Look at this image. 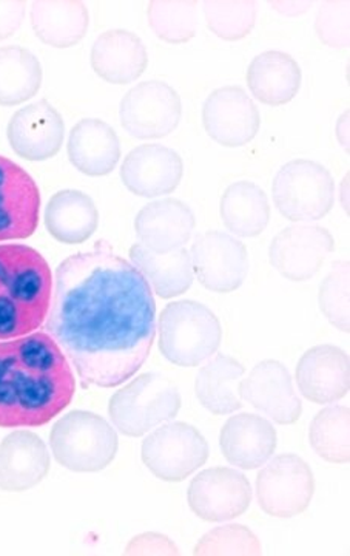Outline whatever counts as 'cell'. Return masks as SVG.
<instances>
[{
    "label": "cell",
    "instance_id": "1",
    "mask_svg": "<svg viewBox=\"0 0 350 556\" xmlns=\"http://www.w3.org/2000/svg\"><path fill=\"white\" fill-rule=\"evenodd\" d=\"M47 317V332L83 387H119L140 371L155 343L153 291L105 240L57 266Z\"/></svg>",
    "mask_w": 350,
    "mask_h": 556
},
{
    "label": "cell",
    "instance_id": "2",
    "mask_svg": "<svg viewBox=\"0 0 350 556\" xmlns=\"http://www.w3.org/2000/svg\"><path fill=\"white\" fill-rule=\"evenodd\" d=\"M76 380L47 331L0 342V427H43L72 404Z\"/></svg>",
    "mask_w": 350,
    "mask_h": 556
},
{
    "label": "cell",
    "instance_id": "3",
    "mask_svg": "<svg viewBox=\"0 0 350 556\" xmlns=\"http://www.w3.org/2000/svg\"><path fill=\"white\" fill-rule=\"evenodd\" d=\"M53 277L47 260L27 244H0V340L22 338L49 316Z\"/></svg>",
    "mask_w": 350,
    "mask_h": 556
},
{
    "label": "cell",
    "instance_id": "4",
    "mask_svg": "<svg viewBox=\"0 0 350 556\" xmlns=\"http://www.w3.org/2000/svg\"><path fill=\"white\" fill-rule=\"evenodd\" d=\"M222 340L213 311L193 300L169 303L159 317V350L178 367H198L209 361Z\"/></svg>",
    "mask_w": 350,
    "mask_h": 556
},
{
    "label": "cell",
    "instance_id": "5",
    "mask_svg": "<svg viewBox=\"0 0 350 556\" xmlns=\"http://www.w3.org/2000/svg\"><path fill=\"white\" fill-rule=\"evenodd\" d=\"M50 447L62 467L78 473H94L115 460L119 441L104 417L76 409L54 424Z\"/></svg>",
    "mask_w": 350,
    "mask_h": 556
},
{
    "label": "cell",
    "instance_id": "6",
    "mask_svg": "<svg viewBox=\"0 0 350 556\" xmlns=\"http://www.w3.org/2000/svg\"><path fill=\"white\" fill-rule=\"evenodd\" d=\"M181 409L178 387L158 372H145L131 380L111 399L113 426L130 438H140L173 419Z\"/></svg>",
    "mask_w": 350,
    "mask_h": 556
},
{
    "label": "cell",
    "instance_id": "7",
    "mask_svg": "<svg viewBox=\"0 0 350 556\" xmlns=\"http://www.w3.org/2000/svg\"><path fill=\"white\" fill-rule=\"evenodd\" d=\"M272 195L284 218L295 223L316 222L334 207V177L315 161L294 160L276 174Z\"/></svg>",
    "mask_w": 350,
    "mask_h": 556
},
{
    "label": "cell",
    "instance_id": "8",
    "mask_svg": "<svg viewBox=\"0 0 350 556\" xmlns=\"http://www.w3.org/2000/svg\"><path fill=\"white\" fill-rule=\"evenodd\" d=\"M209 459V444L191 424L158 428L142 442V460L156 478L181 482Z\"/></svg>",
    "mask_w": 350,
    "mask_h": 556
},
{
    "label": "cell",
    "instance_id": "9",
    "mask_svg": "<svg viewBox=\"0 0 350 556\" xmlns=\"http://www.w3.org/2000/svg\"><path fill=\"white\" fill-rule=\"evenodd\" d=\"M315 493V478L309 464L297 455L276 456L257 478L258 504L273 518L304 514Z\"/></svg>",
    "mask_w": 350,
    "mask_h": 556
},
{
    "label": "cell",
    "instance_id": "10",
    "mask_svg": "<svg viewBox=\"0 0 350 556\" xmlns=\"http://www.w3.org/2000/svg\"><path fill=\"white\" fill-rule=\"evenodd\" d=\"M181 118L180 94L163 80L138 84L120 101V126L133 138L169 137L180 126Z\"/></svg>",
    "mask_w": 350,
    "mask_h": 556
},
{
    "label": "cell",
    "instance_id": "11",
    "mask_svg": "<svg viewBox=\"0 0 350 556\" xmlns=\"http://www.w3.org/2000/svg\"><path fill=\"white\" fill-rule=\"evenodd\" d=\"M191 260L199 283L218 294L236 291L249 273V255L243 241L218 230L196 237Z\"/></svg>",
    "mask_w": 350,
    "mask_h": 556
},
{
    "label": "cell",
    "instance_id": "12",
    "mask_svg": "<svg viewBox=\"0 0 350 556\" xmlns=\"http://www.w3.org/2000/svg\"><path fill=\"white\" fill-rule=\"evenodd\" d=\"M249 479L228 467L204 470L189 486L193 514L207 522L232 521L246 514L251 503Z\"/></svg>",
    "mask_w": 350,
    "mask_h": 556
},
{
    "label": "cell",
    "instance_id": "13",
    "mask_svg": "<svg viewBox=\"0 0 350 556\" xmlns=\"http://www.w3.org/2000/svg\"><path fill=\"white\" fill-rule=\"evenodd\" d=\"M203 124L206 134L218 144L243 148L260 131V110L246 90L236 86L222 87L207 98Z\"/></svg>",
    "mask_w": 350,
    "mask_h": 556
},
{
    "label": "cell",
    "instance_id": "14",
    "mask_svg": "<svg viewBox=\"0 0 350 556\" xmlns=\"http://www.w3.org/2000/svg\"><path fill=\"white\" fill-rule=\"evenodd\" d=\"M334 248V237L323 226H290L272 240L269 258L287 280L306 281L320 273Z\"/></svg>",
    "mask_w": 350,
    "mask_h": 556
},
{
    "label": "cell",
    "instance_id": "15",
    "mask_svg": "<svg viewBox=\"0 0 350 556\" xmlns=\"http://www.w3.org/2000/svg\"><path fill=\"white\" fill-rule=\"evenodd\" d=\"M40 192L20 164L0 155V241L24 240L39 226Z\"/></svg>",
    "mask_w": 350,
    "mask_h": 556
},
{
    "label": "cell",
    "instance_id": "16",
    "mask_svg": "<svg viewBox=\"0 0 350 556\" xmlns=\"http://www.w3.org/2000/svg\"><path fill=\"white\" fill-rule=\"evenodd\" d=\"M239 396L280 426H291L302 415L287 368L278 361H264L241 380Z\"/></svg>",
    "mask_w": 350,
    "mask_h": 556
},
{
    "label": "cell",
    "instance_id": "17",
    "mask_svg": "<svg viewBox=\"0 0 350 556\" xmlns=\"http://www.w3.org/2000/svg\"><path fill=\"white\" fill-rule=\"evenodd\" d=\"M182 177L184 161L173 149L160 144H142L131 150L120 167L124 186L144 199L173 192Z\"/></svg>",
    "mask_w": 350,
    "mask_h": 556
},
{
    "label": "cell",
    "instance_id": "18",
    "mask_svg": "<svg viewBox=\"0 0 350 556\" xmlns=\"http://www.w3.org/2000/svg\"><path fill=\"white\" fill-rule=\"evenodd\" d=\"M7 135L11 149L21 159L50 160L60 153L64 142V119L49 101L40 100L14 113Z\"/></svg>",
    "mask_w": 350,
    "mask_h": 556
},
{
    "label": "cell",
    "instance_id": "19",
    "mask_svg": "<svg viewBox=\"0 0 350 556\" xmlns=\"http://www.w3.org/2000/svg\"><path fill=\"white\" fill-rule=\"evenodd\" d=\"M297 383L302 396L313 404H334L348 396L350 387L348 353L334 345L311 348L298 364Z\"/></svg>",
    "mask_w": 350,
    "mask_h": 556
},
{
    "label": "cell",
    "instance_id": "20",
    "mask_svg": "<svg viewBox=\"0 0 350 556\" xmlns=\"http://www.w3.org/2000/svg\"><path fill=\"white\" fill-rule=\"evenodd\" d=\"M196 218L192 208L180 200L155 201L142 207L134 219L141 244L158 254L177 251L192 240Z\"/></svg>",
    "mask_w": 350,
    "mask_h": 556
},
{
    "label": "cell",
    "instance_id": "21",
    "mask_svg": "<svg viewBox=\"0 0 350 556\" xmlns=\"http://www.w3.org/2000/svg\"><path fill=\"white\" fill-rule=\"evenodd\" d=\"M50 471L46 442L31 431H14L0 444V490L25 492L40 484Z\"/></svg>",
    "mask_w": 350,
    "mask_h": 556
},
{
    "label": "cell",
    "instance_id": "22",
    "mask_svg": "<svg viewBox=\"0 0 350 556\" xmlns=\"http://www.w3.org/2000/svg\"><path fill=\"white\" fill-rule=\"evenodd\" d=\"M278 439L272 424L249 413L231 417L221 430L222 455L243 470H255L268 464Z\"/></svg>",
    "mask_w": 350,
    "mask_h": 556
},
{
    "label": "cell",
    "instance_id": "23",
    "mask_svg": "<svg viewBox=\"0 0 350 556\" xmlns=\"http://www.w3.org/2000/svg\"><path fill=\"white\" fill-rule=\"evenodd\" d=\"M147 49L140 36L127 30L102 33L91 49V67L105 83L126 86L144 75Z\"/></svg>",
    "mask_w": 350,
    "mask_h": 556
},
{
    "label": "cell",
    "instance_id": "24",
    "mask_svg": "<svg viewBox=\"0 0 350 556\" xmlns=\"http://www.w3.org/2000/svg\"><path fill=\"white\" fill-rule=\"evenodd\" d=\"M68 159L73 166L89 177L112 174L120 160V142L116 131L104 121H79L68 137Z\"/></svg>",
    "mask_w": 350,
    "mask_h": 556
},
{
    "label": "cell",
    "instance_id": "25",
    "mask_svg": "<svg viewBox=\"0 0 350 556\" xmlns=\"http://www.w3.org/2000/svg\"><path fill=\"white\" fill-rule=\"evenodd\" d=\"M301 68L290 54L264 51L247 70V86L255 100L271 108L289 104L301 87Z\"/></svg>",
    "mask_w": 350,
    "mask_h": 556
},
{
    "label": "cell",
    "instance_id": "26",
    "mask_svg": "<svg viewBox=\"0 0 350 556\" xmlns=\"http://www.w3.org/2000/svg\"><path fill=\"white\" fill-rule=\"evenodd\" d=\"M130 260L160 299L178 298L192 287L195 274L191 254L184 248L158 254L138 243L130 249Z\"/></svg>",
    "mask_w": 350,
    "mask_h": 556
},
{
    "label": "cell",
    "instance_id": "27",
    "mask_svg": "<svg viewBox=\"0 0 350 556\" xmlns=\"http://www.w3.org/2000/svg\"><path fill=\"white\" fill-rule=\"evenodd\" d=\"M98 225L100 212L96 204L80 190H61L47 204V230L61 243H83L96 232Z\"/></svg>",
    "mask_w": 350,
    "mask_h": 556
},
{
    "label": "cell",
    "instance_id": "28",
    "mask_svg": "<svg viewBox=\"0 0 350 556\" xmlns=\"http://www.w3.org/2000/svg\"><path fill=\"white\" fill-rule=\"evenodd\" d=\"M246 368L236 358L217 354L203 365L196 376V397L211 415H232L243 407L239 383Z\"/></svg>",
    "mask_w": 350,
    "mask_h": 556
},
{
    "label": "cell",
    "instance_id": "29",
    "mask_svg": "<svg viewBox=\"0 0 350 556\" xmlns=\"http://www.w3.org/2000/svg\"><path fill=\"white\" fill-rule=\"evenodd\" d=\"M30 17L38 39L54 49L78 46L89 31V10L82 2H33Z\"/></svg>",
    "mask_w": 350,
    "mask_h": 556
},
{
    "label": "cell",
    "instance_id": "30",
    "mask_svg": "<svg viewBox=\"0 0 350 556\" xmlns=\"http://www.w3.org/2000/svg\"><path fill=\"white\" fill-rule=\"evenodd\" d=\"M220 212L225 228L238 237H258L271 222V204L260 186L233 182L222 193Z\"/></svg>",
    "mask_w": 350,
    "mask_h": 556
},
{
    "label": "cell",
    "instance_id": "31",
    "mask_svg": "<svg viewBox=\"0 0 350 556\" xmlns=\"http://www.w3.org/2000/svg\"><path fill=\"white\" fill-rule=\"evenodd\" d=\"M42 86V67L30 50L10 46L0 49V105L11 108L36 97Z\"/></svg>",
    "mask_w": 350,
    "mask_h": 556
},
{
    "label": "cell",
    "instance_id": "32",
    "mask_svg": "<svg viewBox=\"0 0 350 556\" xmlns=\"http://www.w3.org/2000/svg\"><path fill=\"white\" fill-rule=\"evenodd\" d=\"M350 412L348 407L324 408L312 420L309 439L313 452L330 464H348L350 459Z\"/></svg>",
    "mask_w": 350,
    "mask_h": 556
},
{
    "label": "cell",
    "instance_id": "33",
    "mask_svg": "<svg viewBox=\"0 0 350 556\" xmlns=\"http://www.w3.org/2000/svg\"><path fill=\"white\" fill-rule=\"evenodd\" d=\"M147 17L153 33L164 42L173 46L195 38L198 28L195 2H152Z\"/></svg>",
    "mask_w": 350,
    "mask_h": 556
},
{
    "label": "cell",
    "instance_id": "34",
    "mask_svg": "<svg viewBox=\"0 0 350 556\" xmlns=\"http://www.w3.org/2000/svg\"><path fill=\"white\" fill-rule=\"evenodd\" d=\"M203 7L209 30L229 42L246 38L257 24L254 2H204Z\"/></svg>",
    "mask_w": 350,
    "mask_h": 556
},
{
    "label": "cell",
    "instance_id": "35",
    "mask_svg": "<svg viewBox=\"0 0 350 556\" xmlns=\"http://www.w3.org/2000/svg\"><path fill=\"white\" fill-rule=\"evenodd\" d=\"M320 308L327 320L349 332V263L337 262L320 288Z\"/></svg>",
    "mask_w": 350,
    "mask_h": 556
},
{
    "label": "cell",
    "instance_id": "36",
    "mask_svg": "<svg viewBox=\"0 0 350 556\" xmlns=\"http://www.w3.org/2000/svg\"><path fill=\"white\" fill-rule=\"evenodd\" d=\"M261 543L246 526L217 527L203 536L195 555H261Z\"/></svg>",
    "mask_w": 350,
    "mask_h": 556
},
{
    "label": "cell",
    "instance_id": "37",
    "mask_svg": "<svg viewBox=\"0 0 350 556\" xmlns=\"http://www.w3.org/2000/svg\"><path fill=\"white\" fill-rule=\"evenodd\" d=\"M316 35L324 46L345 49L349 46V3L327 2L315 22Z\"/></svg>",
    "mask_w": 350,
    "mask_h": 556
},
{
    "label": "cell",
    "instance_id": "38",
    "mask_svg": "<svg viewBox=\"0 0 350 556\" xmlns=\"http://www.w3.org/2000/svg\"><path fill=\"white\" fill-rule=\"evenodd\" d=\"M127 555H178L180 551L169 538L159 533H144L133 538L126 551Z\"/></svg>",
    "mask_w": 350,
    "mask_h": 556
},
{
    "label": "cell",
    "instance_id": "39",
    "mask_svg": "<svg viewBox=\"0 0 350 556\" xmlns=\"http://www.w3.org/2000/svg\"><path fill=\"white\" fill-rule=\"evenodd\" d=\"M25 7V2H0V40L11 38L20 30Z\"/></svg>",
    "mask_w": 350,
    "mask_h": 556
},
{
    "label": "cell",
    "instance_id": "40",
    "mask_svg": "<svg viewBox=\"0 0 350 556\" xmlns=\"http://www.w3.org/2000/svg\"><path fill=\"white\" fill-rule=\"evenodd\" d=\"M272 9L287 17H297L311 9V2H272Z\"/></svg>",
    "mask_w": 350,
    "mask_h": 556
},
{
    "label": "cell",
    "instance_id": "41",
    "mask_svg": "<svg viewBox=\"0 0 350 556\" xmlns=\"http://www.w3.org/2000/svg\"><path fill=\"white\" fill-rule=\"evenodd\" d=\"M335 134H337L338 141H340V144L346 150L349 149V112L346 110L345 113H342L340 121L337 123V130H335Z\"/></svg>",
    "mask_w": 350,
    "mask_h": 556
}]
</instances>
